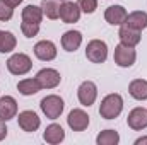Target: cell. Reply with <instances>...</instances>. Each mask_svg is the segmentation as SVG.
<instances>
[{
    "label": "cell",
    "mask_w": 147,
    "mask_h": 145,
    "mask_svg": "<svg viewBox=\"0 0 147 145\" xmlns=\"http://www.w3.org/2000/svg\"><path fill=\"white\" fill-rule=\"evenodd\" d=\"M3 2H5L7 5H10V7L14 9V7H17V5H19V3H21L22 0H3Z\"/></svg>",
    "instance_id": "obj_29"
},
{
    "label": "cell",
    "mask_w": 147,
    "mask_h": 145,
    "mask_svg": "<svg viewBox=\"0 0 147 145\" xmlns=\"http://www.w3.org/2000/svg\"><path fill=\"white\" fill-rule=\"evenodd\" d=\"M123 109V99L120 94H108L99 106V114L105 119H115Z\"/></svg>",
    "instance_id": "obj_1"
},
{
    "label": "cell",
    "mask_w": 147,
    "mask_h": 145,
    "mask_svg": "<svg viewBox=\"0 0 147 145\" xmlns=\"http://www.w3.org/2000/svg\"><path fill=\"white\" fill-rule=\"evenodd\" d=\"M60 2L58 0H43L41 2V9H43V14L48 17V19H58L60 17Z\"/></svg>",
    "instance_id": "obj_22"
},
{
    "label": "cell",
    "mask_w": 147,
    "mask_h": 145,
    "mask_svg": "<svg viewBox=\"0 0 147 145\" xmlns=\"http://www.w3.org/2000/svg\"><path fill=\"white\" fill-rule=\"evenodd\" d=\"M39 89H41V85L38 84L36 77L34 79H24V80H21L17 84V91L22 96H33V94H36Z\"/></svg>",
    "instance_id": "obj_21"
},
{
    "label": "cell",
    "mask_w": 147,
    "mask_h": 145,
    "mask_svg": "<svg viewBox=\"0 0 147 145\" xmlns=\"http://www.w3.org/2000/svg\"><path fill=\"white\" fill-rule=\"evenodd\" d=\"M125 24L132 29H137V31H142L147 28V14L142 12V10H135L132 14L127 15L125 19Z\"/></svg>",
    "instance_id": "obj_17"
},
{
    "label": "cell",
    "mask_w": 147,
    "mask_h": 145,
    "mask_svg": "<svg viewBox=\"0 0 147 145\" xmlns=\"http://www.w3.org/2000/svg\"><path fill=\"white\" fill-rule=\"evenodd\" d=\"M82 43V34L79 31H67L62 36V46L65 51H75Z\"/></svg>",
    "instance_id": "obj_19"
},
{
    "label": "cell",
    "mask_w": 147,
    "mask_h": 145,
    "mask_svg": "<svg viewBox=\"0 0 147 145\" xmlns=\"http://www.w3.org/2000/svg\"><path fill=\"white\" fill-rule=\"evenodd\" d=\"M0 33H2V31H0Z\"/></svg>",
    "instance_id": "obj_31"
},
{
    "label": "cell",
    "mask_w": 147,
    "mask_h": 145,
    "mask_svg": "<svg viewBox=\"0 0 147 145\" xmlns=\"http://www.w3.org/2000/svg\"><path fill=\"white\" fill-rule=\"evenodd\" d=\"M34 55H36L39 60H43V62H51V60L57 58V46H55L51 41L43 39V41L36 43V46H34Z\"/></svg>",
    "instance_id": "obj_9"
},
{
    "label": "cell",
    "mask_w": 147,
    "mask_h": 145,
    "mask_svg": "<svg viewBox=\"0 0 147 145\" xmlns=\"http://www.w3.org/2000/svg\"><path fill=\"white\" fill-rule=\"evenodd\" d=\"M7 68L14 75H24L33 68V62L28 55L24 53H16L7 60Z\"/></svg>",
    "instance_id": "obj_3"
},
{
    "label": "cell",
    "mask_w": 147,
    "mask_h": 145,
    "mask_svg": "<svg viewBox=\"0 0 147 145\" xmlns=\"http://www.w3.org/2000/svg\"><path fill=\"white\" fill-rule=\"evenodd\" d=\"M43 138H45V142L46 144H60L63 138H65V132H63V128L60 126V125H50V126H46V130H45V133H43Z\"/></svg>",
    "instance_id": "obj_16"
},
{
    "label": "cell",
    "mask_w": 147,
    "mask_h": 145,
    "mask_svg": "<svg viewBox=\"0 0 147 145\" xmlns=\"http://www.w3.org/2000/svg\"><path fill=\"white\" fill-rule=\"evenodd\" d=\"M86 56L92 63H103L106 60V56H108V46H106V43L101 41V39L89 41L87 48H86Z\"/></svg>",
    "instance_id": "obj_4"
},
{
    "label": "cell",
    "mask_w": 147,
    "mask_h": 145,
    "mask_svg": "<svg viewBox=\"0 0 147 145\" xmlns=\"http://www.w3.org/2000/svg\"><path fill=\"white\" fill-rule=\"evenodd\" d=\"M128 92L134 99L137 101H146L147 99V80L144 79H135L128 85Z\"/></svg>",
    "instance_id": "obj_18"
},
{
    "label": "cell",
    "mask_w": 147,
    "mask_h": 145,
    "mask_svg": "<svg viewBox=\"0 0 147 145\" xmlns=\"http://www.w3.org/2000/svg\"><path fill=\"white\" fill-rule=\"evenodd\" d=\"M80 17V9L77 3L74 2H63L60 5V19L65 22V24H74L77 22Z\"/></svg>",
    "instance_id": "obj_10"
},
{
    "label": "cell",
    "mask_w": 147,
    "mask_h": 145,
    "mask_svg": "<svg viewBox=\"0 0 147 145\" xmlns=\"http://www.w3.org/2000/svg\"><path fill=\"white\" fill-rule=\"evenodd\" d=\"M17 41H16V36L9 31H2L0 33V53H9L16 48Z\"/></svg>",
    "instance_id": "obj_23"
},
{
    "label": "cell",
    "mask_w": 147,
    "mask_h": 145,
    "mask_svg": "<svg viewBox=\"0 0 147 145\" xmlns=\"http://www.w3.org/2000/svg\"><path fill=\"white\" fill-rule=\"evenodd\" d=\"M17 114V103L12 96L0 97V119H12Z\"/></svg>",
    "instance_id": "obj_15"
},
{
    "label": "cell",
    "mask_w": 147,
    "mask_h": 145,
    "mask_svg": "<svg viewBox=\"0 0 147 145\" xmlns=\"http://www.w3.org/2000/svg\"><path fill=\"white\" fill-rule=\"evenodd\" d=\"M118 36H120L121 44H125V46H132V48H134V46H137V44L140 43V31L132 29V28H128L127 24H121Z\"/></svg>",
    "instance_id": "obj_14"
},
{
    "label": "cell",
    "mask_w": 147,
    "mask_h": 145,
    "mask_svg": "<svg viewBox=\"0 0 147 145\" xmlns=\"http://www.w3.org/2000/svg\"><path fill=\"white\" fill-rule=\"evenodd\" d=\"M96 142H98V145H116L120 142V135L115 130H105L98 135Z\"/></svg>",
    "instance_id": "obj_24"
},
{
    "label": "cell",
    "mask_w": 147,
    "mask_h": 145,
    "mask_svg": "<svg viewBox=\"0 0 147 145\" xmlns=\"http://www.w3.org/2000/svg\"><path fill=\"white\" fill-rule=\"evenodd\" d=\"M127 15L128 14H127L125 7H121V5H111L105 12V19L111 26H121V24H125Z\"/></svg>",
    "instance_id": "obj_12"
},
{
    "label": "cell",
    "mask_w": 147,
    "mask_h": 145,
    "mask_svg": "<svg viewBox=\"0 0 147 145\" xmlns=\"http://www.w3.org/2000/svg\"><path fill=\"white\" fill-rule=\"evenodd\" d=\"M21 31H22V34L26 38H34L39 33V24H33V22H26V21H22V24H21Z\"/></svg>",
    "instance_id": "obj_25"
},
{
    "label": "cell",
    "mask_w": 147,
    "mask_h": 145,
    "mask_svg": "<svg viewBox=\"0 0 147 145\" xmlns=\"http://www.w3.org/2000/svg\"><path fill=\"white\" fill-rule=\"evenodd\" d=\"M77 5L82 12L86 14H92L98 9V0H77Z\"/></svg>",
    "instance_id": "obj_26"
},
{
    "label": "cell",
    "mask_w": 147,
    "mask_h": 145,
    "mask_svg": "<svg viewBox=\"0 0 147 145\" xmlns=\"http://www.w3.org/2000/svg\"><path fill=\"white\" fill-rule=\"evenodd\" d=\"M19 126L24 130V132H36L39 128V118L34 111H22L19 113Z\"/></svg>",
    "instance_id": "obj_13"
},
{
    "label": "cell",
    "mask_w": 147,
    "mask_h": 145,
    "mask_svg": "<svg viewBox=\"0 0 147 145\" xmlns=\"http://www.w3.org/2000/svg\"><path fill=\"white\" fill-rule=\"evenodd\" d=\"M67 123L74 132H82L89 126V116L82 109H72L69 118H67Z\"/></svg>",
    "instance_id": "obj_8"
},
{
    "label": "cell",
    "mask_w": 147,
    "mask_h": 145,
    "mask_svg": "<svg viewBox=\"0 0 147 145\" xmlns=\"http://www.w3.org/2000/svg\"><path fill=\"white\" fill-rule=\"evenodd\" d=\"M39 106H41V111L45 113V116L50 118V119H57V118H60V114L63 113V108H65L63 99L58 97V96H55V94L43 97L41 103H39Z\"/></svg>",
    "instance_id": "obj_2"
},
{
    "label": "cell",
    "mask_w": 147,
    "mask_h": 145,
    "mask_svg": "<svg viewBox=\"0 0 147 145\" xmlns=\"http://www.w3.org/2000/svg\"><path fill=\"white\" fill-rule=\"evenodd\" d=\"M142 144H147V137H142V138L135 140V145H142Z\"/></svg>",
    "instance_id": "obj_30"
},
{
    "label": "cell",
    "mask_w": 147,
    "mask_h": 145,
    "mask_svg": "<svg viewBox=\"0 0 147 145\" xmlns=\"http://www.w3.org/2000/svg\"><path fill=\"white\" fill-rule=\"evenodd\" d=\"M7 137V126H5V119H0V140H3Z\"/></svg>",
    "instance_id": "obj_28"
},
{
    "label": "cell",
    "mask_w": 147,
    "mask_h": 145,
    "mask_svg": "<svg viewBox=\"0 0 147 145\" xmlns=\"http://www.w3.org/2000/svg\"><path fill=\"white\" fill-rule=\"evenodd\" d=\"M77 97H79V101H80L82 106L94 104V101L98 97V87H96V84L91 82V80L82 82L79 85V89H77Z\"/></svg>",
    "instance_id": "obj_6"
},
{
    "label": "cell",
    "mask_w": 147,
    "mask_h": 145,
    "mask_svg": "<svg viewBox=\"0 0 147 145\" xmlns=\"http://www.w3.org/2000/svg\"><path fill=\"white\" fill-rule=\"evenodd\" d=\"M36 80H38V84L41 85V89H53V87H57L60 84L62 77H60V73L57 72L55 68H43V70L38 72Z\"/></svg>",
    "instance_id": "obj_7"
},
{
    "label": "cell",
    "mask_w": 147,
    "mask_h": 145,
    "mask_svg": "<svg viewBox=\"0 0 147 145\" xmlns=\"http://www.w3.org/2000/svg\"><path fill=\"white\" fill-rule=\"evenodd\" d=\"M43 9L36 7V5H26L22 9V21L26 22H33V24H39L43 19Z\"/></svg>",
    "instance_id": "obj_20"
},
{
    "label": "cell",
    "mask_w": 147,
    "mask_h": 145,
    "mask_svg": "<svg viewBox=\"0 0 147 145\" xmlns=\"http://www.w3.org/2000/svg\"><path fill=\"white\" fill-rule=\"evenodd\" d=\"M115 63L118 67H123V68H128L135 63V58H137V53L132 46H125V44H118L115 48Z\"/></svg>",
    "instance_id": "obj_5"
},
{
    "label": "cell",
    "mask_w": 147,
    "mask_h": 145,
    "mask_svg": "<svg viewBox=\"0 0 147 145\" xmlns=\"http://www.w3.org/2000/svg\"><path fill=\"white\" fill-rule=\"evenodd\" d=\"M127 123L132 130H144L147 126V109L144 108H135L128 113Z\"/></svg>",
    "instance_id": "obj_11"
},
{
    "label": "cell",
    "mask_w": 147,
    "mask_h": 145,
    "mask_svg": "<svg viewBox=\"0 0 147 145\" xmlns=\"http://www.w3.org/2000/svg\"><path fill=\"white\" fill-rule=\"evenodd\" d=\"M14 15V9L7 5L3 0H0V21H10Z\"/></svg>",
    "instance_id": "obj_27"
}]
</instances>
